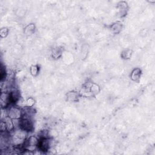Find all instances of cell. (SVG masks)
<instances>
[{"mask_svg":"<svg viewBox=\"0 0 155 155\" xmlns=\"http://www.w3.org/2000/svg\"><path fill=\"white\" fill-rule=\"evenodd\" d=\"M19 125L21 129L24 132H30L33 129V124L28 118H23L20 121Z\"/></svg>","mask_w":155,"mask_h":155,"instance_id":"cell-1","label":"cell"},{"mask_svg":"<svg viewBox=\"0 0 155 155\" xmlns=\"http://www.w3.org/2000/svg\"><path fill=\"white\" fill-rule=\"evenodd\" d=\"M11 102L10 101V95L7 93H2L1 95V104L2 107H6L9 103Z\"/></svg>","mask_w":155,"mask_h":155,"instance_id":"cell-4","label":"cell"},{"mask_svg":"<svg viewBox=\"0 0 155 155\" xmlns=\"http://www.w3.org/2000/svg\"><path fill=\"white\" fill-rule=\"evenodd\" d=\"M141 75V71L139 69H134L132 74V78L134 81H137L139 79Z\"/></svg>","mask_w":155,"mask_h":155,"instance_id":"cell-6","label":"cell"},{"mask_svg":"<svg viewBox=\"0 0 155 155\" xmlns=\"http://www.w3.org/2000/svg\"><path fill=\"white\" fill-rule=\"evenodd\" d=\"M31 73L33 75H36L38 73V67L36 66H32L31 68Z\"/></svg>","mask_w":155,"mask_h":155,"instance_id":"cell-7","label":"cell"},{"mask_svg":"<svg viewBox=\"0 0 155 155\" xmlns=\"http://www.w3.org/2000/svg\"><path fill=\"white\" fill-rule=\"evenodd\" d=\"M4 122L6 123V127H7V131H11L13 129V122H12V120L11 119V118L10 117H7L5 118Z\"/></svg>","mask_w":155,"mask_h":155,"instance_id":"cell-5","label":"cell"},{"mask_svg":"<svg viewBox=\"0 0 155 155\" xmlns=\"http://www.w3.org/2000/svg\"><path fill=\"white\" fill-rule=\"evenodd\" d=\"M21 116V112L20 109L15 107H12L9 112V117L13 119H19Z\"/></svg>","mask_w":155,"mask_h":155,"instance_id":"cell-3","label":"cell"},{"mask_svg":"<svg viewBox=\"0 0 155 155\" xmlns=\"http://www.w3.org/2000/svg\"><path fill=\"white\" fill-rule=\"evenodd\" d=\"M5 130H7V127H6V123L2 121L1 123V131L3 132H4Z\"/></svg>","mask_w":155,"mask_h":155,"instance_id":"cell-9","label":"cell"},{"mask_svg":"<svg viewBox=\"0 0 155 155\" xmlns=\"http://www.w3.org/2000/svg\"><path fill=\"white\" fill-rule=\"evenodd\" d=\"M38 146L42 152H47L49 148V141L48 139L45 138H42L39 141Z\"/></svg>","mask_w":155,"mask_h":155,"instance_id":"cell-2","label":"cell"},{"mask_svg":"<svg viewBox=\"0 0 155 155\" xmlns=\"http://www.w3.org/2000/svg\"><path fill=\"white\" fill-rule=\"evenodd\" d=\"M5 77H6L5 69H4L3 67H1V81H3L4 78H5Z\"/></svg>","mask_w":155,"mask_h":155,"instance_id":"cell-8","label":"cell"},{"mask_svg":"<svg viewBox=\"0 0 155 155\" xmlns=\"http://www.w3.org/2000/svg\"><path fill=\"white\" fill-rule=\"evenodd\" d=\"M6 30V28H4V30H3V29H2V30H1V36L3 35V32L4 31V30ZM4 33H7V32H4Z\"/></svg>","mask_w":155,"mask_h":155,"instance_id":"cell-10","label":"cell"}]
</instances>
